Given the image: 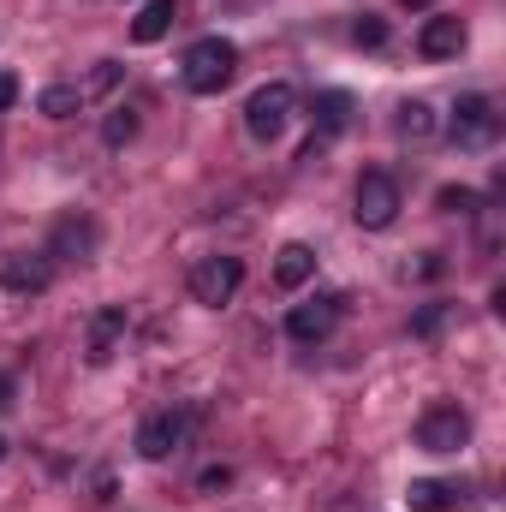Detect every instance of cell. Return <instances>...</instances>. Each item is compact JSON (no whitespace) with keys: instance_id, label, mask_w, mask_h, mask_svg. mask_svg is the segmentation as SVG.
<instances>
[{"instance_id":"1","label":"cell","mask_w":506,"mask_h":512,"mask_svg":"<svg viewBox=\"0 0 506 512\" xmlns=\"http://www.w3.org/2000/svg\"><path fill=\"white\" fill-rule=\"evenodd\" d=\"M233 72H239V48L227 36H203V42L185 48V72L179 78H185L191 96H221L233 84Z\"/></svg>"},{"instance_id":"2","label":"cell","mask_w":506,"mask_h":512,"mask_svg":"<svg viewBox=\"0 0 506 512\" xmlns=\"http://www.w3.org/2000/svg\"><path fill=\"white\" fill-rule=\"evenodd\" d=\"M185 441H191V411H185V405H161V411H149L143 429H137V453L155 459V465L173 459Z\"/></svg>"},{"instance_id":"3","label":"cell","mask_w":506,"mask_h":512,"mask_svg":"<svg viewBox=\"0 0 506 512\" xmlns=\"http://www.w3.org/2000/svg\"><path fill=\"white\" fill-rule=\"evenodd\" d=\"M292 108H298V90L292 84H262L251 102H245V131L256 143H274L280 131L292 126Z\"/></svg>"},{"instance_id":"4","label":"cell","mask_w":506,"mask_h":512,"mask_svg":"<svg viewBox=\"0 0 506 512\" xmlns=\"http://www.w3.org/2000/svg\"><path fill=\"white\" fill-rule=\"evenodd\" d=\"M352 215H358V227H370V233H381V227H393L399 221V179L393 173H364L358 179V191H352Z\"/></svg>"},{"instance_id":"5","label":"cell","mask_w":506,"mask_h":512,"mask_svg":"<svg viewBox=\"0 0 506 512\" xmlns=\"http://www.w3.org/2000/svg\"><path fill=\"white\" fill-rule=\"evenodd\" d=\"M417 447L423 453H465L471 447V417L459 411V405H429L423 417H417Z\"/></svg>"},{"instance_id":"6","label":"cell","mask_w":506,"mask_h":512,"mask_svg":"<svg viewBox=\"0 0 506 512\" xmlns=\"http://www.w3.org/2000/svg\"><path fill=\"white\" fill-rule=\"evenodd\" d=\"M239 286H245V262H239V256H203V262L191 268V298L209 304V310L233 304Z\"/></svg>"},{"instance_id":"7","label":"cell","mask_w":506,"mask_h":512,"mask_svg":"<svg viewBox=\"0 0 506 512\" xmlns=\"http://www.w3.org/2000/svg\"><path fill=\"white\" fill-rule=\"evenodd\" d=\"M495 131H501V114H495V102H489V96H459V102H453L447 137H453L459 149H489V143H495Z\"/></svg>"},{"instance_id":"8","label":"cell","mask_w":506,"mask_h":512,"mask_svg":"<svg viewBox=\"0 0 506 512\" xmlns=\"http://www.w3.org/2000/svg\"><path fill=\"white\" fill-rule=\"evenodd\" d=\"M131 334V316L126 304H102L96 316H90V340H84V358L102 370V364H114V352H120V340Z\"/></svg>"},{"instance_id":"9","label":"cell","mask_w":506,"mask_h":512,"mask_svg":"<svg viewBox=\"0 0 506 512\" xmlns=\"http://www.w3.org/2000/svg\"><path fill=\"white\" fill-rule=\"evenodd\" d=\"M96 245H102V227L90 215H60L48 233V256H60V262H84V256H96Z\"/></svg>"},{"instance_id":"10","label":"cell","mask_w":506,"mask_h":512,"mask_svg":"<svg viewBox=\"0 0 506 512\" xmlns=\"http://www.w3.org/2000/svg\"><path fill=\"white\" fill-rule=\"evenodd\" d=\"M334 322H340V298H316V304H292V310H286V334H292L298 346L328 340Z\"/></svg>"},{"instance_id":"11","label":"cell","mask_w":506,"mask_h":512,"mask_svg":"<svg viewBox=\"0 0 506 512\" xmlns=\"http://www.w3.org/2000/svg\"><path fill=\"white\" fill-rule=\"evenodd\" d=\"M459 48H465V18H453V12H441V18H429L417 30V54L423 60H453Z\"/></svg>"},{"instance_id":"12","label":"cell","mask_w":506,"mask_h":512,"mask_svg":"<svg viewBox=\"0 0 506 512\" xmlns=\"http://www.w3.org/2000/svg\"><path fill=\"white\" fill-rule=\"evenodd\" d=\"M48 280H54V268L42 256H6V268H0V286L12 298H36V292H48Z\"/></svg>"},{"instance_id":"13","label":"cell","mask_w":506,"mask_h":512,"mask_svg":"<svg viewBox=\"0 0 506 512\" xmlns=\"http://www.w3.org/2000/svg\"><path fill=\"white\" fill-rule=\"evenodd\" d=\"M173 24H179V0H143V12L131 18V42L149 48V42H161Z\"/></svg>"},{"instance_id":"14","label":"cell","mask_w":506,"mask_h":512,"mask_svg":"<svg viewBox=\"0 0 506 512\" xmlns=\"http://www.w3.org/2000/svg\"><path fill=\"white\" fill-rule=\"evenodd\" d=\"M310 274H316V251H310V245H298V239L280 245V256H274V280H280L286 292H298Z\"/></svg>"},{"instance_id":"15","label":"cell","mask_w":506,"mask_h":512,"mask_svg":"<svg viewBox=\"0 0 506 512\" xmlns=\"http://www.w3.org/2000/svg\"><path fill=\"white\" fill-rule=\"evenodd\" d=\"M459 501H465L459 483H441V477H417L411 483V512H453Z\"/></svg>"},{"instance_id":"16","label":"cell","mask_w":506,"mask_h":512,"mask_svg":"<svg viewBox=\"0 0 506 512\" xmlns=\"http://www.w3.org/2000/svg\"><path fill=\"white\" fill-rule=\"evenodd\" d=\"M346 126H352V96L346 90H322L316 96V131L322 137H340Z\"/></svg>"},{"instance_id":"17","label":"cell","mask_w":506,"mask_h":512,"mask_svg":"<svg viewBox=\"0 0 506 512\" xmlns=\"http://www.w3.org/2000/svg\"><path fill=\"white\" fill-rule=\"evenodd\" d=\"M393 131H399V143H429V137H435V108H429V102H405L399 120H393Z\"/></svg>"},{"instance_id":"18","label":"cell","mask_w":506,"mask_h":512,"mask_svg":"<svg viewBox=\"0 0 506 512\" xmlns=\"http://www.w3.org/2000/svg\"><path fill=\"white\" fill-rule=\"evenodd\" d=\"M36 108H42L48 120H72V114L84 108V90H78V84H48V90L36 96Z\"/></svg>"},{"instance_id":"19","label":"cell","mask_w":506,"mask_h":512,"mask_svg":"<svg viewBox=\"0 0 506 512\" xmlns=\"http://www.w3.org/2000/svg\"><path fill=\"white\" fill-rule=\"evenodd\" d=\"M131 137H137V114H131V108H108V120H102V143H108V149H126Z\"/></svg>"},{"instance_id":"20","label":"cell","mask_w":506,"mask_h":512,"mask_svg":"<svg viewBox=\"0 0 506 512\" xmlns=\"http://www.w3.org/2000/svg\"><path fill=\"white\" fill-rule=\"evenodd\" d=\"M435 203H441V215H477V209H483V197H477L471 185H441Z\"/></svg>"},{"instance_id":"21","label":"cell","mask_w":506,"mask_h":512,"mask_svg":"<svg viewBox=\"0 0 506 512\" xmlns=\"http://www.w3.org/2000/svg\"><path fill=\"white\" fill-rule=\"evenodd\" d=\"M441 328H447V304H423V310L411 316V334H417V340H435Z\"/></svg>"},{"instance_id":"22","label":"cell","mask_w":506,"mask_h":512,"mask_svg":"<svg viewBox=\"0 0 506 512\" xmlns=\"http://www.w3.org/2000/svg\"><path fill=\"white\" fill-rule=\"evenodd\" d=\"M352 42H358V48H381V42H387V18L364 12V18L352 24Z\"/></svg>"},{"instance_id":"23","label":"cell","mask_w":506,"mask_h":512,"mask_svg":"<svg viewBox=\"0 0 506 512\" xmlns=\"http://www.w3.org/2000/svg\"><path fill=\"white\" fill-rule=\"evenodd\" d=\"M114 84H120V60H102V66L90 72V84H84V102H90V96H108Z\"/></svg>"},{"instance_id":"24","label":"cell","mask_w":506,"mask_h":512,"mask_svg":"<svg viewBox=\"0 0 506 512\" xmlns=\"http://www.w3.org/2000/svg\"><path fill=\"white\" fill-rule=\"evenodd\" d=\"M227 483H233V471H227V465H209V471L197 477V489H203V495H221Z\"/></svg>"},{"instance_id":"25","label":"cell","mask_w":506,"mask_h":512,"mask_svg":"<svg viewBox=\"0 0 506 512\" xmlns=\"http://www.w3.org/2000/svg\"><path fill=\"white\" fill-rule=\"evenodd\" d=\"M12 102H18V78H12V72H0V114H6Z\"/></svg>"},{"instance_id":"26","label":"cell","mask_w":506,"mask_h":512,"mask_svg":"<svg viewBox=\"0 0 506 512\" xmlns=\"http://www.w3.org/2000/svg\"><path fill=\"white\" fill-rule=\"evenodd\" d=\"M12 399H18V382H12V376H6V370H0V411H6V405H12Z\"/></svg>"},{"instance_id":"27","label":"cell","mask_w":506,"mask_h":512,"mask_svg":"<svg viewBox=\"0 0 506 512\" xmlns=\"http://www.w3.org/2000/svg\"><path fill=\"white\" fill-rule=\"evenodd\" d=\"M399 6H435V0H399Z\"/></svg>"},{"instance_id":"28","label":"cell","mask_w":506,"mask_h":512,"mask_svg":"<svg viewBox=\"0 0 506 512\" xmlns=\"http://www.w3.org/2000/svg\"><path fill=\"white\" fill-rule=\"evenodd\" d=\"M0 459H6V441H0Z\"/></svg>"}]
</instances>
